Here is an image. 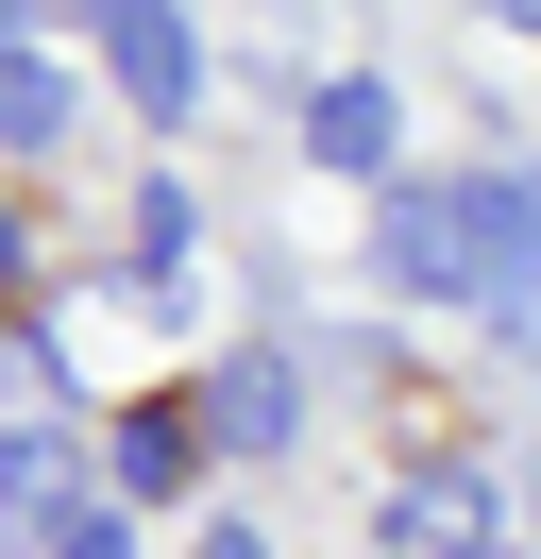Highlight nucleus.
<instances>
[{"label":"nucleus","mask_w":541,"mask_h":559,"mask_svg":"<svg viewBox=\"0 0 541 559\" xmlns=\"http://www.w3.org/2000/svg\"><path fill=\"white\" fill-rule=\"evenodd\" d=\"M372 272L423 288V306H491V170H473V187H389Z\"/></svg>","instance_id":"nucleus-1"},{"label":"nucleus","mask_w":541,"mask_h":559,"mask_svg":"<svg viewBox=\"0 0 541 559\" xmlns=\"http://www.w3.org/2000/svg\"><path fill=\"white\" fill-rule=\"evenodd\" d=\"M372 543L389 559H491V475H473V457H423V475L372 509Z\"/></svg>","instance_id":"nucleus-2"},{"label":"nucleus","mask_w":541,"mask_h":559,"mask_svg":"<svg viewBox=\"0 0 541 559\" xmlns=\"http://www.w3.org/2000/svg\"><path fill=\"white\" fill-rule=\"evenodd\" d=\"M304 153H322V170H389V153H406L389 69H338V85H304Z\"/></svg>","instance_id":"nucleus-3"},{"label":"nucleus","mask_w":541,"mask_h":559,"mask_svg":"<svg viewBox=\"0 0 541 559\" xmlns=\"http://www.w3.org/2000/svg\"><path fill=\"white\" fill-rule=\"evenodd\" d=\"M101 69L135 85V119H187L203 103V35L187 17H101Z\"/></svg>","instance_id":"nucleus-4"},{"label":"nucleus","mask_w":541,"mask_h":559,"mask_svg":"<svg viewBox=\"0 0 541 559\" xmlns=\"http://www.w3.org/2000/svg\"><path fill=\"white\" fill-rule=\"evenodd\" d=\"M51 136H68V69L0 17V153H51Z\"/></svg>","instance_id":"nucleus-5"},{"label":"nucleus","mask_w":541,"mask_h":559,"mask_svg":"<svg viewBox=\"0 0 541 559\" xmlns=\"http://www.w3.org/2000/svg\"><path fill=\"white\" fill-rule=\"evenodd\" d=\"M288 407H304L288 356H237V373H220V441H288Z\"/></svg>","instance_id":"nucleus-6"},{"label":"nucleus","mask_w":541,"mask_h":559,"mask_svg":"<svg viewBox=\"0 0 541 559\" xmlns=\"http://www.w3.org/2000/svg\"><path fill=\"white\" fill-rule=\"evenodd\" d=\"M187 407H153V424H119V491H187Z\"/></svg>","instance_id":"nucleus-7"},{"label":"nucleus","mask_w":541,"mask_h":559,"mask_svg":"<svg viewBox=\"0 0 541 559\" xmlns=\"http://www.w3.org/2000/svg\"><path fill=\"white\" fill-rule=\"evenodd\" d=\"M51 559H135V525H119V509H68V543H51Z\"/></svg>","instance_id":"nucleus-8"},{"label":"nucleus","mask_w":541,"mask_h":559,"mask_svg":"<svg viewBox=\"0 0 541 559\" xmlns=\"http://www.w3.org/2000/svg\"><path fill=\"white\" fill-rule=\"evenodd\" d=\"M203 559H270V543H254V525H203Z\"/></svg>","instance_id":"nucleus-9"},{"label":"nucleus","mask_w":541,"mask_h":559,"mask_svg":"<svg viewBox=\"0 0 541 559\" xmlns=\"http://www.w3.org/2000/svg\"><path fill=\"white\" fill-rule=\"evenodd\" d=\"M0 288H17V221H0Z\"/></svg>","instance_id":"nucleus-10"},{"label":"nucleus","mask_w":541,"mask_h":559,"mask_svg":"<svg viewBox=\"0 0 541 559\" xmlns=\"http://www.w3.org/2000/svg\"><path fill=\"white\" fill-rule=\"evenodd\" d=\"M491 559H507V543H491Z\"/></svg>","instance_id":"nucleus-11"}]
</instances>
